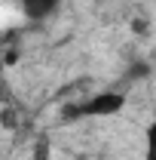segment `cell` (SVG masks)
I'll return each mask as SVG.
<instances>
[{"label":"cell","mask_w":156,"mask_h":160,"mask_svg":"<svg viewBox=\"0 0 156 160\" xmlns=\"http://www.w3.org/2000/svg\"><path fill=\"white\" fill-rule=\"evenodd\" d=\"M126 108V92H117V89H101L89 99L77 102V105H67L61 111L64 120H83V117H113Z\"/></svg>","instance_id":"1"},{"label":"cell","mask_w":156,"mask_h":160,"mask_svg":"<svg viewBox=\"0 0 156 160\" xmlns=\"http://www.w3.org/2000/svg\"><path fill=\"white\" fill-rule=\"evenodd\" d=\"M19 9L31 25H43L61 9V0H19Z\"/></svg>","instance_id":"2"},{"label":"cell","mask_w":156,"mask_h":160,"mask_svg":"<svg viewBox=\"0 0 156 160\" xmlns=\"http://www.w3.org/2000/svg\"><path fill=\"white\" fill-rule=\"evenodd\" d=\"M144 160H156V117L144 129Z\"/></svg>","instance_id":"3"},{"label":"cell","mask_w":156,"mask_h":160,"mask_svg":"<svg viewBox=\"0 0 156 160\" xmlns=\"http://www.w3.org/2000/svg\"><path fill=\"white\" fill-rule=\"evenodd\" d=\"M150 71H153V65H147V62H132V65H129V71L122 74V80L135 83V80H144V77H150Z\"/></svg>","instance_id":"4"},{"label":"cell","mask_w":156,"mask_h":160,"mask_svg":"<svg viewBox=\"0 0 156 160\" xmlns=\"http://www.w3.org/2000/svg\"><path fill=\"white\" fill-rule=\"evenodd\" d=\"M153 68H156V49H153Z\"/></svg>","instance_id":"5"}]
</instances>
